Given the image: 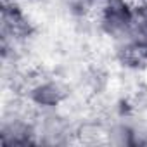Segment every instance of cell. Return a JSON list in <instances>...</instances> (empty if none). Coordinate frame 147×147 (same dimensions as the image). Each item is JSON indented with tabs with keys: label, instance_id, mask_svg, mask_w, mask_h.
Returning a JSON list of instances; mask_svg holds the SVG:
<instances>
[{
	"label": "cell",
	"instance_id": "8992f818",
	"mask_svg": "<svg viewBox=\"0 0 147 147\" xmlns=\"http://www.w3.org/2000/svg\"><path fill=\"white\" fill-rule=\"evenodd\" d=\"M61 5L69 12V16L73 18H87L95 11V5L90 2V0H59Z\"/></svg>",
	"mask_w": 147,
	"mask_h": 147
},
{
	"label": "cell",
	"instance_id": "6da1fadb",
	"mask_svg": "<svg viewBox=\"0 0 147 147\" xmlns=\"http://www.w3.org/2000/svg\"><path fill=\"white\" fill-rule=\"evenodd\" d=\"M95 23L99 31L113 43L126 38L135 21V2L133 0H102L97 4Z\"/></svg>",
	"mask_w": 147,
	"mask_h": 147
},
{
	"label": "cell",
	"instance_id": "5b68a950",
	"mask_svg": "<svg viewBox=\"0 0 147 147\" xmlns=\"http://www.w3.org/2000/svg\"><path fill=\"white\" fill-rule=\"evenodd\" d=\"M0 144L4 147L38 145L35 113L28 114L19 109L5 111L0 121Z\"/></svg>",
	"mask_w": 147,
	"mask_h": 147
},
{
	"label": "cell",
	"instance_id": "3957f363",
	"mask_svg": "<svg viewBox=\"0 0 147 147\" xmlns=\"http://www.w3.org/2000/svg\"><path fill=\"white\" fill-rule=\"evenodd\" d=\"M71 92L67 85L55 76H38L31 80L24 90L26 104L35 111H55L61 109Z\"/></svg>",
	"mask_w": 147,
	"mask_h": 147
},
{
	"label": "cell",
	"instance_id": "52a82bcc",
	"mask_svg": "<svg viewBox=\"0 0 147 147\" xmlns=\"http://www.w3.org/2000/svg\"><path fill=\"white\" fill-rule=\"evenodd\" d=\"M90 2H92V4H94L95 7H97V4H99V2H102V0H90Z\"/></svg>",
	"mask_w": 147,
	"mask_h": 147
},
{
	"label": "cell",
	"instance_id": "277c9868",
	"mask_svg": "<svg viewBox=\"0 0 147 147\" xmlns=\"http://www.w3.org/2000/svg\"><path fill=\"white\" fill-rule=\"evenodd\" d=\"M38 145H67L78 137V126L61 109L35 111Z\"/></svg>",
	"mask_w": 147,
	"mask_h": 147
},
{
	"label": "cell",
	"instance_id": "7a4b0ae2",
	"mask_svg": "<svg viewBox=\"0 0 147 147\" xmlns=\"http://www.w3.org/2000/svg\"><path fill=\"white\" fill-rule=\"evenodd\" d=\"M35 24L26 11L21 7L19 0H2L0 9V36H2L4 55L9 50H18L28 43L35 35Z\"/></svg>",
	"mask_w": 147,
	"mask_h": 147
}]
</instances>
